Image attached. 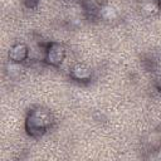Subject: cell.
Wrapping results in <instances>:
<instances>
[{
	"label": "cell",
	"mask_w": 161,
	"mask_h": 161,
	"mask_svg": "<svg viewBox=\"0 0 161 161\" xmlns=\"http://www.w3.org/2000/svg\"><path fill=\"white\" fill-rule=\"evenodd\" d=\"M160 1H161V0H160Z\"/></svg>",
	"instance_id": "9"
},
{
	"label": "cell",
	"mask_w": 161,
	"mask_h": 161,
	"mask_svg": "<svg viewBox=\"0 0 161 161\" xmlns=\"http://www.w3.org/2000/svg\"><path fill=\"white\" fill-rule=\"evenodd\" d=\"M160 9V0H142L140 5V10L145 16H155L156 14H158Z\"/></svg>",
	"instance_id": "5"
},
{
	"label": "cell",
	"mask_w": 161,
	"mask_h": 161,
	"mask_svg": "<svg viewBox=\"0 0 161 161\" xmlns=\"http://www.w3.org/2000/svg\"><path fill=\"white\" fill-rule=\"evenodd\" d=\"M28 53H29V49L25 43H16L9 50V60L21 63L23 60L26 59Z\"/></svg>",
	"instance_id": "3"
},
{
	"label": "cell",
	"mask_w": 161,
	"mask_h": 161,
	"mask_svg": "<svg viewBox=\"0 0 161 161\" xmlns=\"http://www.w3.org/2000/svg\"><path fill=\"white\" fill-rule=\"evenodd\" d=\"M21 72H23V67L20 65V63L9 60V63L6 64V73L10 78H18L21 74Z\"/></svg>",
	"instance_id": "7"
},
{
	"label": "cell",
	"mask_w": 161,
	"mask_h": 161,
	"mask_svg": "<svg viewBox=\"0 0 161 161\" xmlns=\"http://www.w3.org/2000/svg\"><path fill=\"white\" fill-rule=\"evenodd\" d=\"M65 58V48L60 43H52L45 53V60L50 65H59Z\"/></svg>",
	"instance_id": "2"
},
{
	"label": "cell",
	"mask_w": 161,
	"mask_h": 161,
	"mask_svg": "<svg viewBox=\"0 0 161 161\" xmlns=\"http://www.w3.org/2000/svg\"><path fill=\"white\" fill-rule=\"evenodd\" d=\"M157 88H158V89L161 91V78H160V79L157 80Z\"/></svg>",
	"instance_id": "8"
},
{
	"label": "cell",
	"mask_w": 161,
	"mask_h": 161,
	"mask_svg": "<svg viewBox=\"0 0 161 161\" xmlns=\"http://www.w3.org/2000/svg\"><path fill=\"white\" fill-rule=\"evenodd\" d=\"M52 122H53V116L50 111L47 108L38 107L28 114L25 128L30 136L38 137L45 133V131L50 127Z\"/></svg>",
	"instance_id": "1"
},
{
	"label": "cell",
	"mask_w": 161,
	"mask_h": 161,
	"mask_svg": "<svg viewBox=\"0 0 161 161\" xmlns=\"http://www.w3.org/2000/svg\"><path fill=\"white\" fill-rule=\"evenodd\" d=\"M70 77L79 82H87L92 78V69L83 63H78L70 69Z\"/></svg>",
	"instance_id": "4"
},
{
	"label": "cell",
	"mask_w": 161,
	"mask_h": 161,
	"mask_svg": "<svg viewBox=\"0 0 161 161\" xmlns=\"http://www.w3.org/2000/svg\"><path fill=\"white\" fill-rule=\"evenodd\" d=\"M99 16L106 20V21H113L118 18V10L117 8H114L113 5H109V4H104L99 8Z\"/></svg>",
	"instance_id": "6"
}]
</instances>
